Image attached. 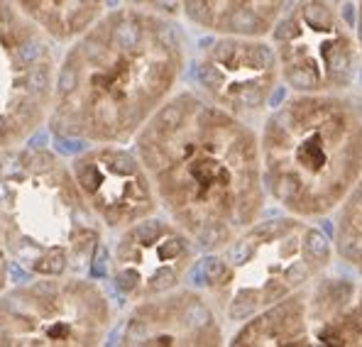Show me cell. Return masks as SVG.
<instances>
[{"mask_svg": "<svg viewBox=\"0 0 362 347\" xmlns=\"http://www.w3.org/2000/svg\"><path fill=\"white\" fill-rule=\"evenodd\" d=\"M135 152L167 218L199 249L216 252L259 220V137L206 95L179 90L137 132Z\"/></svg>", "mask_w": 362, "mask_h": 347, "instance_id": "obj_1", "label": "cell"}, {"mask_svg": "<svg viewBox=\"0 0 362 347\" xmlns=\"http://www.w3.org/2000/svg\"><path fill=\"white\" fill-rule=\"evenodd\" d=\"M186 45L169 15L125 3L69 42L47 125L59 140L125 145L177 93Z\"/></svg>", "mask_w": 362, "mask_h": 347, "instance_id": "obj_2", "label": "cell"}, {"mask_svg": "<svg viewBox=\"0 0 362 347\" xmlns=\"http://www.w3.org/2000/svg\"><path fill=\"white\" fill-rule=\"evenodd\" d=\"M259 152L267 194L289 216H328L362 176V103L296 93L264 120Z\"/></svg>", "mask_w": 362, "mask_h": 347, "instance_id": "obj_3", "label": "cell"}, {"mask_svg": "<svg viewBox=\"0 0 362 347\" xmlns=\"http://www.w3.org/2000/svg\"><path fill=\"white\" fill-rule=\"evenodd\" d=\"M103 223L83 199L71 164L45 145L0 147V245L30 274H83Z\"/></svg>", "mask_w": 362, "mask_h": 347, "instance_id": "obj_4", "label": "cell"}, {"mask_svg": "<svg viewBox=\"0 0 362 347\" xmlns=\"http://www.w3.org/2000/svg\"><path fill=\"white\" fill-rule=\"evenodd\" d=\"M333 245L303 218L257 220L199 264V286L218 316L245 323L328 269Z\"/></svg>", "mask_w": 362, "mask_h": 347, "instance_id": "obj_5", "label": "cell"}, {"mask_svg": "<svg viewBox=\"0 0 362 347\" xmlns=\"http://www.w3.org/2000/svg\"><path fill=\"white\" fill-rule=\"evenodd\" d=\"M113 328V306L81 274H35L0 293V347H95Z\"/></svg>", "mask_w": 362, "mask_h": 347, "instance_id": "obj_6", "label": "cell"}, {"mask_svg": "<svg viewBox=\"0 0 362 347\" xmlns=\"http://www.w3.org/2000/svg\"><path fill=\"white\" fill-rule=\"evenodd\" d=\"M279 73L296 93H343L358 76L360 45L335 0H294L272 30Z\"/></svg>", "mask_w": 362, "mask_h": 347, "instance_id": "obj_7", "label": "cell"}, {"mask_svg": "<svg viewBox=\"0 0 362 347\" xmlns=\"http://www.w3.org/2000/svg\"><path fill=\"white\" fill-rule=\"evenodd\" d=\"M230 345L362 347V289L350 279H313L245 320Z\"/></svg>", "mask_w": 362, "mask_h": 347, "instance_id": "obj_8", "label": "cell"}, {"mask_svg": "<svg viewBox=\"0 0 362 347\" xmlns=\"http://www.w3.org/2000/svg\"><path fill=\"white\" fill-rule=\"evenodd\" d=\"M35 25L0 0V147L30 142L49 117L57 52Z\"/></svg>", "mask_w": 362, "mask_h": 347, "instance_id": "obj_9", "label": "cell"}, {"mask_svg": "<svg viewBox=\"0 0 362 347\" xmlns=\"http://www.w3.org/2000/svg\"><path fill=\"white\" fill-rule=\"evenodd\" d=\"M196 242L172 218H142L120 230L110 254V281L137 303L181 286L196 264Z\"/></svg>", "mask_w": 362, "mask_h": 347, "instance_id": "obj_10", "label": "cell"}, {"mask_svg": "<svg viewBox=\"0 0 362 347\" xmlns=\"http://www.w3.org/2000/svg\"><path fill=\"white\" fill-rule=\"evenodd\" d=\"M279 78L274 47L262 37L216 35L196 59L201 95L226 113L247 120L267 108Z\"/></svg>", "mask_w": 362, "mask_h": 347, "instance_id": "obj_11", "label": "cell"}, {"mask_svg": "<svg viewBox=\"0 0 362 347\" xmlns=\"http://www.w3.org/2000/svg\"><path fill=\"white\" fill-rule=\"evenodd\" d=\"M71 172L90 211L108 230H125L157 213V194L137 152L122 145H90L71 159Z\"/></svg>", "mask_w": 362, "mask_h": 347, "instance_id": "obj_12", "label": "cell"}, {"mask_svg": "<svg viewBox=\"0 0 362 347\" xmlns=\"http://www.w3.org/2000/svg\"><path fill=\"white\" fill-rule=\"evenodd\" d=\"M127 347H216L223 345L221 316L209 296L174 289L137 301L120 328Z\"/></svg>", "mask_w": 362, "mask_h": 347, "instance_id": "obj_13", "label": "cell"}, {"mask_svg": "<svg viewBox=\"0 0 362 347\" xmlns=\"http://www.w3.org/2000/svg\"><path fill=\"white\" fill-rule=\"evenodd\" d=\"M291 0H177L199 30L230 37H267Z\"/></svg>", "mask_w": 362, "mask_h": 347, "instance_id": "obj_14", "label": "cell"}, {"mask_svg": "<svg viewBox=\"0 0 362 347\" xmlns=\"http://www.w3.org/2000/svg\"><path fill=\"white\" fill-rule=\"evenodd\" d=\"M13 3L47 40L54 45H69L105 13L108 0H13Z\"/></svg>", "mask_w": 362, "mask_h": 347, "instance_id": "obj_15", "label": "cell"}, {"mask_svg": "<svg viewBox=\"0 0 362 347\" xmlns=\"http://www.w3.org/2000/svg\"><path fill=\"white\" fill-rule=\"evenodd\" d=\"M338 208L335 252L345 264L362 274V176Z\"/></svg>", "mask_w": 362, "mask_h": 347, "instance_id": "obj_16", "label": "cell"}, {"mask_svg": "<svg viewBox=\"0 0 362 347\" xmlns=\"http://www.w3.org/2000/svg\"><path fill=\"white\" fill-rule=\"evenodd\" d=\"M130 5H142V8H152V10H159L164 15H177L179 13V5L177 0H125Z\"/></svg>", "mask_w": 362, "mask_h": 347, "instance_id": "obj_17", "label": "cell"}, {"mask_svg": "<svg viewBox=\"0 0 362 347\" xmlns=\"http://www.w3.org/2000/svg\"><path fill=\"white\" fill-rule=\"evenodd\" d=\"M8 254H5L3 245H0V293L8 289Z\"/></svg>", "mask_w": 362, "mask_h": 347, "instance_id": "obj_18", "label": "cell"}, {"mask_svg": "<svg viewBox=\"0 0 362 347\" xmlns=\"http://www.w3.org/2000/svg\"><path fill=\"white\" fill-rule=\"evenodd\" d=\"M358 45H360V49H362V0H360V5H358Z\"/></svg>", "mask_w": 362, "mask_h": 347, "instance_id": "obj_19", "label": "cell"}]
</instances>
